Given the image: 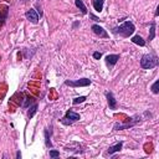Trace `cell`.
I'll list each match as a JSON object with an SVG mask.
<instances>
[{"mask_svg":"<svg viewBox=\"0 0 159 159\" xmlns=\"http://www.w3.org/2000/svg\"><path fill=\"white\" fill-rule=\"evenodd\" d=\"M154 36H155V25H154V23H152V25H150V35H149V41H150V40H153V39H154Z\"/></svg>","mask_w":159,"mask_h":159,"instance_id":"9a60e30c","label":"cell"},{"mask_svg":"<svg viewBox=\"0 0 159 159\" xmlns=\"http://www.w3.org/2000/svg\"><path fill=\"white\" fill-rule=\"evenodd\" d=\"M93 57L96 58V60H99L102 57V54L101 52H98V51H96V52H93Z\"/></svg>","mask_w":159,"mask_h":159,"instance_id":"44dd1931","label":"cell"},{"mask_svg":"<svg viewBox=\"0 0 159 159\" xmlns=\"http://www.w3.org/2000/svg\"><path fill=\"white\" fill-rule=\"evenodd\" d=\"M25 16H26V19L29 20L30 23H32V24H37V21H39V15H37V13H36L34 9L28 10V11L25 13Z\"/></svg>","mask_w":159,"mask_h":159,"instance_id":"277c9868","label":"cell"},{"mask_svg":"<svg viewBox=\"0 0 159 159\" xmlns=\"http://www.w3.org/2000/svg\"><path fill=\"white\" fill-rule=\"evenodd\" d=\"M26 99H28V101H26V103L24 105V107H28V106H29V103H31V102H32V98H26Z\"/></svg>","mask_w":159,"mask_h":159,"instance_id":"7402d4cb","label":"cell"},{"mask_svg":"<svg viewBox=\"0 0 159 159\" xmlns=\"http://www.w3.org/2000/svg\"><path fill=\"white\" fill-rule=\"evenodd\" d=\"M157 65H158V58H157L154 55L147 54V55H143V56H142V60H141V66H142V68H144V70H150V68H154Z\"/></svg>","mask_w":159,"mask_h":159,"instance_id":"6da1fadb","label":"cell"},{"mask_svg":"<svg viewBox=\"0 0 159 159\" xmlns=\"http://www.w3.org/2000/svg\"><path fill=\"white\" fill-rule=\"evenodd\" d=\"M103 4H105V0H93V8L96 11L101 13L103 9Z\"/></svg>","mask_w":159,"mask_h":159,"instance_id":"8fae6325","label":"cell"},{"mask_svg":"<svg viewBox=\"0 0 159 159\" xmlns=\"http://www.w3.org/2000/svg\"><path fill=\"white\" fill-rule=\"evenodd\" d=\"M132 43L133 44H137V45H139V46H144L146 45V41L144 40L139 36V35H135V36H133L132 37Z\"/></svg>","mask_w":159,"mask_h":159,"instance_id":"7c38bea8","label":"cell"},{"mask_svg":"<svg viewBox=\"0 0 159 159\" xmlns=\"http://www.w3.org/2000/svg\"><path fill=\"white\" fill-rule=\"evenodd\" d=\"M50 157L51 158H57V157H60V152H57V150H50Z\"/></svg>","mask_w":159,"mask_h":159,"instance_id":"d6986e66","label":"cell"},{"mask_svg":"<svg viewBox=\"0 0 159 159\" xmlns=\"http://www.w3.org/2000/svg\"><path fill=\"white\" fill-rule=\"evenodd\" d=\"M92 30H93V32H94L96 35H98L99 37H107V36H108L107 31H106L103 28H101L99 25H92Z\"/></svg>","mask_w":159,"mask_h":159,"instance_id":"5b68a950","label":"cell"},{"mask_svg":"<svg viewBox=\"0 0 159 159\" xmlns=\"http://www.w3.org/2000/svg\"><path fill=\"white\" fill-rule=\"evenodd\" d=\"M45 139H46V146H47V147H51L52 144H51V142H50V138H49V132H47V131H45Z\"/></svg>","mask_w":159,"mask_h":159,"instance_id":"ac0fdd59","label":"cell"},{"mask_svg":"<svg viewBox=\"0 0 159 159\" xmlns=\"http://www.w3.org/2000/svg\"><path fill=\"white\" fill-rule=\"evenodd\" d=\"M6 16H8V6L4 5L2 6V10H0V26L4 24V20L6 19Z\"/></svg>","mask_w":159,"mask_h":159,"instance_id":"9c48e42d","label":"cell"},{"mask_svg":"<svg viewBox=\"0 0 159 159\" xmlns=\"http://www.w3.org/2000/svg\"><path fill=\"white\" fill-rule=\"evenodd\" d=\"M86 101V97L85 96H81V97H77L73 99V105H78V103H82Z\"/></svg>","mask_w":159,"mask_h":159,"instance_id":"2e32d148","label":"cell"},{"mask_svg":"<svg viewBox=\"0 0 159 159\" xmlns=\"http://www.w3.org/2000/svg\"><path fill=\"white\" fill-rule=\"evenodd\" d=\"M65 83L67 86H72V87H86V86L91 85V80L81 78V80H77V81H66Z\"/></svg>","mask_w":159,"mask_h":159,"instance_id":"3957f363","label":"cell"},{"mask_svg":"<svg viewBox=\"0 0 159 159\" xmlns=\"http://www.w3.org/2000/svg\"><path fill=\"white\" fill-rule=\"evenodd\" d=\"M61 122H62L64 124H66V126H71V124H72V122L70 121V119H66L65 117H64V118L61 119Z\"/></svg>","mask_w":159,"mask_h":159,"instance_id":"ffe728a7","label":"cell"},{"mask_svg":"<svg viewBox=\"0 0 159 159\" xmlns=\"http://www.w3.org/2000/svg\"><path fill=\"white\" fill-rule=\"evenodd\" d=\"M158 86H159V81L157 80V81L153 83V86H152V92H153V93H158V92H159V90H158Z\"/></svg>","mask_w":159,"mask_h":159,"instance_id":"e0dca14e","label":"cell"},{"mask_svg":"<svg viewBox=\"0 0 159 159\" xmlns=\"http://www.w3.org/2000/svg\"><path fill=\"white\" fill-rule=\"evenodd\" d=\"M122 146H123L122 142H118V143H116L114 146H111V147L108 148V154H113V153H116V152H119V150L122 149Z\"/></svg>","mask_w":159,"mask_h":159,"instance_id":"30bf717a","label":"cell"},{"mask_svg":"<svg viewBox=\"0 0 159 159\" xmlns=\"http://www.w3.org/2000/svg\"><path fill=\"white\" fill-rule=\"evenodd\" d=\"M16 157H17V158H20V157H21V154H20V152H17V153H16Z\"/></svg>","mask_w":159,"mask_h":159,"instance_id":"603a6c76","label":"cell"},{"mask_svg":"<svg viewBox=\"0 0 159 159\" xmlns=\"http://www.w3.org/2000/svg\"><path fill=\"white\" fill-rule=\"evenodd\" d=\"M65 118H66V119H70V121L73 123V122H76V121H80V118H81V117H80L78 113H76V112H73V111L70 109V111L66 112Z\"/></svg>","mask_w":159,"mask_h":159,"instance_id":"8992f818","label":"cell"},{"mask_svg":"<svg viewBox=\"0 0 159 159\" xmlns=\"http://www.w3.org/2000/svg\"><path fill=\"white\" fill-rule=\"evenodd\" d=\"M36 111H37V105L35 103V105H32V106L30 107V111H29V113H28L29 118H32V117H34V114L36 113Z\"/></svg>","mask_w":159,"mask_h":159,"instance_id":"5bb4252c","label":"cell"},{"mask_svg":"<svg viewBox=\"0 0 159 159\" xmlns=\"http://www.w3.org/2000/svg\"><path fill=\"white\" fill-rule=\"evenodd\" d=\"M118 60H119V56H118V55H108V56L106 57V64H107L109 67H112V66H114V65L117 64Z\"/></svg>","mask_w":159,"mask_h":159,"instance_id":"52a82bcc","label":"cell"},{"mask_svg":"<svg viewBox=\"0 0 159 159\" xmlns=\"http://www.w3.org/2000/svg\"><path fill=\"white\" fill-rule=\"evenodd\" d=\"M75 4H76V6L82 11V14H87V9H86V6H85V4H83V2L82 0H75Z\"/></svg>","mask_w":159,"mask_h":159,"instance_id":"4fadbf2b","label":"cell"},{"mask_svg":"<svg viewBox=\"0 0 159 159\" xmlns=\"http://www.w3.org/2000/svg\"><path fill=\"white\" fill-rule=\"evenodd\" d=\"M106 97H107V99H108L109 108H111V109H116V107H117V101H116L114 97H113V93H112V92H106Z\"/></svg>","mask_w":159,"mask_h":159,"instance_id":"ba28073f","label":"cell"},{"mask_svg":"<svg viewBox=\"0 0 159 159\" xmlns=\"http://www.w3.org/2000/svg\"><path fill=\"white\" fill-rule=\"evenodd\" d=\"M134 30H135V28H134L133 23L126 21V23H123L121 26L116 28V29H114V32L122 35V36H124V37H128V36H131V35L134 32Z\"/></svg>","mask_w":159,"mask_h":159,"instance_id":"7a4b0ae2","label":"cell"}]
</instances>
